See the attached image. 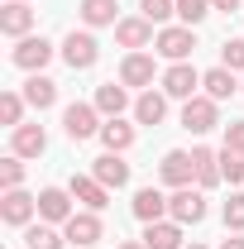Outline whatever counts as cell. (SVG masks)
<instances>
[{
	"label": "cell",
	"instance_id": "cell-1",
	"mask_svg": "<svg viewBox=\"0 0 244 249\" xmlns=\"http://www.w3.org/2000/svg\"><path fill=\"white\" fill-rule=\"evenodd\" d=\"M153 53L168 58V62H192V53H196V34L187 29V24H163L158 38H153Z\"/></svg>",
	"mask_w": 244,
	"mask_h": 249
},
{
	"label": "cell",
	"instance_id": "cell-2",
	"mask_svg": "<svg viewBox=\"0 0 244 249\" xmlns=\"http://www.w3.org/2000/svg\"><path fill=\"white\" fill-rule=\"evenodd\" d=\"M10 62H15L19 72H43V67L53 62V43H48L43 34H29V38H15V48H10Z\"/></svg>",
	"mask_w": 244,
	"mask_h": 249
},
{
	"label": "cell",
	"instance_id": "cell-3",
	"mask_svg": "<svg viewBox=\"0 0 244 249\" xmlns=\"http://www.w3.org/2000/svg\"><path fill=\"white\" fill-rule=\"evenodd\" d=\"M96 58H101V43H96L91 29H72L67 38H62V62L72 67V72H87V67H96Z\"/></svg>",
	"mask_w": 244,
	"mask_h": 249
},
{
	"label": "cell",
	"instance_id": "cell-4",
	"mask_svg": "<svg viewBox=\"0 0 244 249\" xmlns=\"http://www.w3.org/2000/svg\"><path fill=\"white\" fill-rule=\"evenodd\" d=\"M158 87H163L168 101H192V96H201V72H196L192 62H173Z\"/></svg>",
	"mask_w": 244,
	"mask_h": 249
},
{
	"label": "cell",
	"instance_id": "cell-5",
	"mask_svg": "<svg viewBox=\"0 0 244 249\" xmlns=\"http://www.w3.org/2000/svg\"><path fill=\"white\" fill-rule=\"evenodd\" d=\"M168 220H177V225L206 220V192H201V187H177V192L168 196Z\"/></svg>",
	"mask_w": 244,
	"mask_h": 249
},
{
	"label": "cell",
	"instance_id": "cell-6",
	"mask_svg": "<svg viewBox=\"0 0 244 249\" xmlns=\"http://www.w3.org/2000/svg\"><path fill=\"white\" fill-rule=\"evenodd\" d=\"M215 124H220V101H211V96L182 101V129L187 134H211Z\"/></svg>",
	"mask_w": 244,
	"mask_h": 249
},
{
	"label": "cell",
	"instance_id": "cell-7",
	"mask_svg": "<svg viewBox=\"0 0 244 249\" xmlns=\"http://www.w3.org/2000/svg\"><path fill=\"white\" fill-rule=\"evenodd\" d=\"M62 129H67V139H72V144H82V139L101 134V110L87 106V101H72V106L62 110Z\"/></svg>",
	"mask_w": 244,
	"mask_h": 249
},
{
	"label": "cell",
	"instance_id": "cell-8",
	"mask_svg": "<svg viewBox=\"0 0 244 249\" xmlns=\"http://www.w3.org/2000/svg\"><path fill=\"white\" fill-rule=\"evenodd\" d=\"M158 178L173 187V192H177V187H192V182H196V163H192V154H187V149H168L163 163H158Z\"/></svg>",
	"mask_w": 244,
	"mask_h": 249
},
{
	"label": "cell",
	"instance_id": "cell-9",
	"mask_svg": "<svg viewBox=\"0 0 244 249\" xmlns=\"http://www.w3.org/2000/svg\"><path fill=\"white\" fill-rule=\"evenodd\" d=\"M72 192H62V187H43L38 192V220H48V225H67V220L77 216L72 211Z\"/></svg>",
	"mask_w": 244,
	"mask_h": 249
},
{
	"label": "cell",
	"instance_id": "cell-10",
	"mask_svg": "<svg viewBox=\"0 0 244 249\" xmlns=\"http://www.w3.org/2000/svg\"><path fill=\"white\" fill-rule=\"evenodd\" d=\"M153 38H158V34H153V19H144V15H129V19L115 24V43L129 48V53H144Z\"/></svg>",
	"mask_w": 244,
	"mask_h": 249
},
{
	"label": "cell",
	"instance_id": "cell-11",
	"mask_svg": "<svg viewBox=\"0 0 244 249\" xmlns=\"http://www.w3.org/2000/svg\"><path fill=\"white\" fill-rule=\"evenodd\" d=\"M62 235H67L77 249H91L96 240L105 235V225H101V211H77V216L62 225Z\"/></svg>",
	"mask_w": 244,
	"mask_h": 249
},
{
	"label": "cell",
	"instance_id": "cell-12",
	"mask_svg": "<svg viewBox=\"0 0 244 249\" xmlns=\"http://www.w3.org/2000/svg\"><path fill=\"white\" fill-rule=\"evenodd\" d=\"M34 211H38V196H29L24 187H15V192L0 196V220H5V225H29Z\"/></svg>",
	"mask_w": 244,
	"mask_h": 249
},
{
	"label": "cell",
	"instance_id": "cell-13",
	"mask_svg": "<svg viewBox=\"0 0 244 249\" xmlns=\"http://www.w3.org/2000/svg\"><path fill=\"white\" fill-rule=\"evenodd\" d=\"M48 149V129L43 124H19V129H10V154H19V158H38Z\"/></svg>",
	"mask_w": 244,
	"mask_h": 249
},
{
	"label": "cell",
	"instance_id": "cell-14",
	"mask_svg": "<svg viewBox=\"0 0 244 249\" xmlns=\"http://www.w3.org/2000/svg\"><path fill=\"white\" fill-rule=\"evenodd\" d=\"M129 211H134V220H144V225L168 220V196H163L158 187H139V192H134V201H129Z\"/></svg>",
	"mask_w": 244,
	"mask_h": 249
},
{
	"label": "cell",
	"instance_id": "cell-15",
	"mask_svg": "<svg viewBox=\"0 0 244 249\" xmlns=\"http://www.w3.org/2000/svg\"><path fill=\"white\" fill-rule=\"evenodd\" d=\"M29 29H34L29 0H10V5L0 10V34H5V38H29Z\"/></svg>",
	"mask_w": 244,
	"mask_h": 249
},
{
	"label": "cell",
	"instance_id": "cell-16",
	"mask_svg": "<svg viewBox=\"0 0 244 249\" xmlns=\"http://www.w3.org/2000/svg\"><path fill=\"white\" fill-rule=\"evenodd\" d=\"M67 192H72V196H77L87 211H105V206H110V187H105V182H96V178H77V173H72Z\"/></svg>",
	"mask_w": 244,
	"mask_h": 249
},
{
	"label": "cell",
	"instance_id": "cell-17",
	"mask_svg": "<svg viewBox=\"0 0 244 249\" xmlns=\"http://www.w3.org/2000/svg\"><path fill=\"white\" fill-rule=\"evenodd\" d=\"M153 72H158V62H153L149 53H124L120 87H153Z\"/></svg>",
	"mask_w": 244,
	"mask_h": 249
},
{
	"label": "cell",
	"instance_id": "cell-18",
	"mask_svg": "<svg viewBox=\"0 0 244 249\" xmlns=\"http://www.w3.org/2000/svg\"><path fill=\"white\" fill-rule=\"evenodd\" d=\"M24 101H29L34 110H53V106H58V82L43 77V72H29V82H24Z\"/></svg>",
	"mask_w": 244,
	"mask_h": 249
},
{
	"label": "cell",
	"instance_id": "cell-19",
	"mask_svg": "<svg viewBox=\"0 0 244 249\" xmlns=\"http://www.w3.org/2000/svg\"><path fill=\"white\" fill-rule=\"evenodd\" d=\"M144 245L149 249H187V240H182L177 220H153V225H144Z\"/></svg>",
	"mask_w": 244,
	"mask_h": 249
},
{
	"label": "cell",
	"instance_id": "cell-20",
	"mask_svg": "<svg viewBox=\"0 0 244 249\" xmlns=\"http://www.w3.org/2000/svg\"><path fill=\"white\" fill-rule=\"evenodd\" d=\"M91 106L105 115V120H120L124 106H129V91H124V87H115V82H101V87H96V96H91Z\"/></svg>",
	"mask_w": 244,
	"mask_h": 249
},
{
	"label": "cell",
	"instance_id": "cell-21",
	"mask_svg": "<svg viewBox=\"0 0 244 249\" xmlns=\"http://www.w3.org/2000/svg\"><path fill=\"white\" fill-rule=\"evenodd\" d=\"M91 178L96 182H105V187H115V192H120L124 182H129V163H124L120 154H101L91 163Z\"/></svg>",
	"mask_w": 244,
	"mask_h": 249
},
{
	"label": "cell",
	"instance_id": "cell-22",
	"mask_svg": "<svg viewBox=\"0 0 244 249\" xmlns=\"http://www.w3.org/2000/svg\"><path fill=\"white\" fill-rule=\"evenodd\" d=\"M235 91H240V82H235L230 67H211V72H201V96H211V101H230Z\"/></svg>",
	"mask_w": 244,
	"mask_h": 249
},
{
	"label": "cell",
	"instance_id": "cell-23",
	"mask_svg": "<svg viewBox=\"0 0 244 249\" xmlns=\"http://www.w3.org/2000/svg\"><path fill=\"white\" fill-rule=\"evenodd\" d=\"M115 10H120V0H82V5H77V15H82V24H87V29L120 24V19H115Z\"/></svg>",
	"mask_w": 244,
	"mask_h": 249
},
{
	"label": "cell",
	"instance_id": "cell-24",
	"mask_svg": "<svg viewBox=\"0 0 244 249\" xmlns=\"http://www.w3.org/2000/svg\"><path fill=\"white\" fill-rule=\"evenodd\" d=\"M192 163H196V187H201V192L215 187V182H225V178H220V154H215V149L196 144V149H192Z\"/></svg>",
	"mask_w": 244,
	"mask_h": 249
},
{
	"label": "cell",
	"instance_id": "cell-25",
	"mask_svg": "<svg viewBox=\"0 0 244 249\" xmlns=\"http://www.w3.org/2000/svg\"><path fill=\"white\" fill-rule=\"evenodd\" d=\"M101 144H105V154H129V149H134V124L105 120L101 124Z\"/></svg>",
	"mask_w": 244,
	"mask_h": 249
},
{
	"label": "cell",
	"instance_id": "cell-26",
	"mask_svg": "<svg viewBox=\"0 0 244 249\" xmlns=\"http://www.w3.org/2000/svg\"><path fill=\"white\" fill-rule=\"evenodd\" d=\"M163 115H168V96H163V91L149 87V91L134 101V120H139V124H163Z\"/></svg>",
	"mask_w": 244,
	"mask_h": 249
},
{
	"label": "cell",
	"instance_id": "cell-27",
	"mask_svg": "<svg viewBox=\"0 0 244 249\" xmlns=\"http://www.w3.org/2000/svg\"><path fill=\"white\" fill-rule=\"evenodd\" d=\"M62 240H67V235H62L58 225H48V220H38V225L24 230V245L29 249H62Z\"/></svg>",
	"mask_w": 244,
	"mask_h": 249
},
{
	"label": "cell",
	"instance_id": "cell-28",
	"mask_svg": "<svg viewBox=\"0 0 244 249\" xmlns=\"http://www.w3.org/2000/svg\"><path fill=\"white\" fill-rule=\"evenodd\" d=\"M24 91H0V124H10V129H19L24 124Z\"/></svg>",
	"mask_w": 244,
	"mask_h": 249
},
{
	"label": "cell",
	"instance_id": "cell-29",
	"mask_svg": "<svg viewBox=\"0 0 244 249\" xmlns=\"http://www.w3.org/2000/svg\"><path fill=\"white\" fill-rule=\"evenodd\" d=\"M211 10H215L211 0H177V19H182L187 29H196V24H201Z\"/></svg>",
	"mask_w": 244,
	"mask_h": 249
},
{
	"label": "cell",
	"instance_id": "cell-30",
	"mask_svg": "<svg viewBox=\"0 0 244 249\" xmlns=\"http://www.w3.org/2000/svg\"><path fill=\"white\" fill-rule=\"evenodd\" d=\"M0 187H5V192H15V187H24V158H19V154L0 158Z\"/></svg>",
	"mask_w": 244,
	"mask_h": 249
},
{
	"label": "cell",
	"instance_id": "cell-31",
	"mask_svg": "<svg viewBox=\"0 0 244 249\" xmlns=\"http://www.w3.org/2000/svg\"><path fill=\"white\" fill-rule=\"evenodd\" d=\"M220 178L230 187L244 182V154H235V149H220Z\"/></svg>",
	"mask_w": 244,
	"mask_h": 249
},
{
	"label": "cell",
	"instance_id": "cell-32",
	"mask_svg": "<svg viewBox=\"0 0 244 249\" xmlns=\"http://www.w3.org/2000/svg\"><path fill=\"white\" fill-rule=\"evenodd\" d=\"M139 15L153 19V24H168V19L177 15V0H139Z\"/></svg>",
	"mask_w": 244,
	"mask_h": 249
},
{
	"label": "cell",
	"instance_id": "cell-33",
	"mask_svg": "<svg viewBox=\"0 0 244 249\" xmlns=\"http://www.w3.org/2000/svg\"><path fill=\"white\" fill-rule=\"evenodd\" d=\"M220 67L244 72V38H225V48H220Z\"/></svg>",
	"mask_w": 244,
	"mask_h": 249
},
{
	"label": "cell",
	"instance_id": "cell-34",
	"mask_svg": "<svg viewBox=\"0 0 244 249\" xmlns=\"http://www.w3.org/2000/svg\"><path fill=\"white\" fill-rule=\"evenodd\" d=\"M220 216H225V230H244V192H235V196L220 206Z\"/></svg>",
	"mask_w": 244,
	"mask_h": 249
},
{
	"label": "cell",
	"instance_id": "cell-35",
	"mask_svg": "<svg viewBox=\"0 0 244 249\" xmlns=\"http://www.w3.org/2000/svg\"><path fill=\"white\" fill-rule=\"evenodd\" d=\"M225 149L244 154V120H230V124H225Z\"/></svg>",
	"mask_w": 244,
	"mask_h": 249
},
{
	"label": "cell",
	"instance_id": "cell-36",
	"mask_svg": "<svg viewBox=\"0 0 244 249\" xmlns=\"http://www.w3.org/2000/svg\"><path fill=\"white\" fill-rule=\"evenodd\" d=\"M220 249H244V235H240V230H235L230 240H220Z\"/></svg>",
	"mask_w": 244,
	"mask_h": 249
},
{
	"label": "cell",
	"instance_id": "cell-37",
	"mask_svg": "<svg viewBox=\"0 0 244 249\" xmlns=\"http://www.w3.org/2000/svg\"><path fill=\"white\" fill-rule=\"evenodd\" d=\"M211 5H215V10H240L244 0H211Z\"/></svg>",
	"mask_w": 244,
	"mask_h": 249
},
{
	"label": "cell",
	"instance_id": "cell-38",
	"mask_svg": "<svg viewBox=\"0 0 244 249\" xmlns=\"http://www.w3.org/2000/svg\"><path fill=\"white\" fill-rule=\"evenodd\" d=\"M115 249H149L144 240H124V245H115Z\"/></svg>",
	"mask_w": 244,
	"mask_h": 249
},
{
	"label": "cell",
	"instance_id": "cell-39",
	"mask_svg": "<svg viewBox=\"0 0 244 249\" xmlns=\"http://www.w3.org/2000/svg\"><path fill=\"white\" fill-rule=\"evenodd\" d=\"M187 249H206V245H196V240H192V245H187Z\"/></svg>",
	"mask_w": 244,
	"mask_h": 249
},
{
	"label": "cell",
	"instance_id": "cell-40",
	"mask_svg": "<svg viewBox=\"0 0 244 249\" xmlns=\"http://www.w3.org/2000/svg\"><path fill=\"white\" fill-rule=\"evenodd\" d=\"M240 91H244V82H240Z\"/></svg>",
	"mask_w": 244,
	"mask_h": 249
},
{
	"label": "cell",
	"instance_id": "cell-41",
	"mask_svg": "<svg viewBox=\"0 0 244 249\" xmlns=\"http://www.w3.org/2000/svg\"><path fill=\"white\" fill-rule=\"evenodd\" d=\"M91 249H96V245H91Z\"/></svg>",
	"mask_w": 244,
	"mask_h": 249
}]
</instances>
